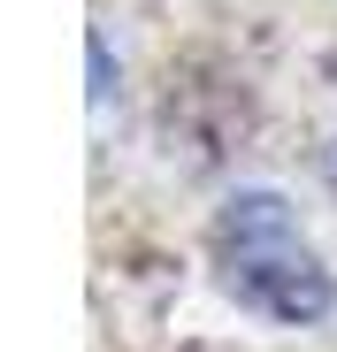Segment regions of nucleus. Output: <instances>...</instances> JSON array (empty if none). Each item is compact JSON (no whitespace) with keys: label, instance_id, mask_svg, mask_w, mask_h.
Segmentation results:
<instances>
[{"label":"nucleus","instance_id":"nucleus-1","mask_svg":"<svg viewBox=\"0 0 337 352\" xmlns=\"http://www.w3.org/2000/svg\"><path fill=\"white\" fill-rule=\"evenodd\" d=\"M215 261H222V283H230L246 307H261L268 322H322L329 299H337L329 268L314 261V245L299 238L292 207L276 192H230L222 199Z\"/></svg>","mask_w":337,"mask_h":352}]
</instances>
